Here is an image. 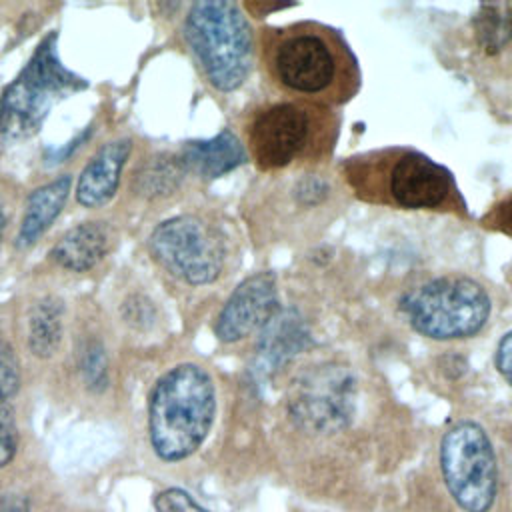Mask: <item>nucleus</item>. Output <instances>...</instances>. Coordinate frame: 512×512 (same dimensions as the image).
Here are the masks:
<instances>
[{
  "label": "nucleus",
  "instance_id": "obj_3",
  "mask_svg": "<svg viewBox=\"0 0 512 512\" xmlns=\"http://www.w3.org/2000/svg\"><path fill=\"white\" fill-rule=\"evenodd\" d=\"M216 416L212 376L198 364L184 362L166 370L150 392L148 436L164 462L192 456L206 440Z\"/></svg>",
  "mask_w": 512,
  "mask_h": 512
},
{
  "label": "nucleus",
  "instance_id": "obj_25",
  "mask_svg": "<svg viewBox=\"0 0 512 512\" xmlns=\"http://www.w3.org/2000/svg\"><path fill=\"white\" fill-rule=\"evenodd\" d=\"M0 426H16L14 410L6 398H0Z\"/></svg>",
  "mask_w": 512,
  "mask_h": 512
},
{
  "label": "nucleus",
  "instance_id": "obj_14",
  "mask_svg": "<svg viewBox=\"0 0 512 512\" xmlns=\"http://www.w3.org/2000/svg\"><path fill=\"white\" fill-rule=\"evenodd\" d=\"M70 188L72 176L64 174L30 192L24 206L20 230L16 234V248L24 250L40 240V236L52 226V222L60 216L62 208L66 206Z\"/></svg>",
  "mask_w": 512,
  "mask_h": 512
},
{
  "label": "nucleus",
  "instance_id": "obj_6",
  "mask_svg": "<svg viewBox=\"0 0 512 512\" xmlns=\"http://www.w3.org/2000/svg\"><path fill=\"white\" fill-rule=\"evenodd\" d=\"M86 86V78L62 64L58 34L50 32L0 96V140L14 144L38 134L54 106Z\"/></svg>",
  "mask_w": 512,
  "mask_h": 512
},
{
  "label": "nucleus",
  "instance_id": "obj_4",
  "mask_svg": "<svg viewBox=\"0 0 512 512\" xmlns=\"http://www.w3.org/2000/svg\"><path fill=\"white\" fill-rule=\"evenodd\" d=\"M338 118L330 106L308 100H276L254 110L246 136L260 170H280L330 154Z\"/></svg>",
  "mask_w": 512,
  "mask_h": 512
},
{
  "label": "nucleus",
  "instance_id": "obj_16",
  "mask_svg": "<svg viewBox=\"0 0 512 512\" xmlns=\"http://www.w3.org/2000/svg\"><path fill=\"white\" fill-rule=\"evenodd\" d=\"M62 316L64 304L54 298L46 296L38 300L28 316V350L40 358H52L62 342Z\"/></svg>",
  "mask_w": 512,
  "mask_h": 512
},
{
  "label": "nucleus",
  "instance_id": "obj_9",
  "mask_svg": "<svg viewBox=\"0 0 512 512\" xmlns=\"http://www.w3.org/2000/svg\"><path fill=\"white\" fill-rule=\"evenodd\" d=\"M148 250L156 264L190 286L212 284L226 264L222 232L194 214L160 222L148 238Z\"/></svg>",
  "mask_w": 512,
  "mask_h": 512
},
{
  "label": "nucleus",
  "instance_id": "obj_11",
  "mask_svg": "<svg viewBox=\"0 0 512 512\" xmlns=\"http://www.w3.org/2000/svg\"><path fill=\"white\" fill-rule=\"evenodd\" d=\"M276 306V276L272 272H256L242 280L224 302L214 322V334L226 344L244 340L274 316Z\"/></svg>",
  "mask_w": 512,
  "mask_h": 512
},
{
  "label": "nucleus",
  "instance_id": "obj_19",
  "mask_svg": "<svg viewBox=\"0 0 512 512\" xmlns=\"http://www.w3.org/2000/svg\"><path fill=\"white\" fill-rule=\"evenodd\" d=\"M20 388V362L12 346L0 338V398H12Z\"/></svg>",
  "mask_w": 512,
  "mask_h": 512
},
{
  "label": "nucleus",
  "instance_id": "obj_20",
  "mask_svg": "<svg viewBox=\"0 0 512 512\" xmlns=\"http://www.w3.org/2000/svg\"><path fill=\"white\" fill-rule=\"evenodd\" d=\"M120 314L124 318L126 324L134 326V328H148L154 324V318H156V310H154V304L142 296V294H130L124 302H122V308H120Z\"/></svg>",
  "mask_w": 512,
  "mask_h": 512
},
{
  "label": "nucleus",
  "instance_id": "obj_21",
  "mask_svg": "<svg viewBox=\"0 0 512 512\" xmlns=\"http://www.w3.org/2000/svg\"><path fill=\"white\" fill-rule=\"evenodd\" d=\"M154 512H208L186 490L166 488L154 496Z\"/></svg>",
  "mask_w": 512,
  "mask_h": 512
},
{
  "label": "nucleus",
  "instance_id": "obj_1",
  "mask_svg": "<svg viewBox=\"0 0 512 512\" xmlns=\"http://www.w3.org/2000/svg\"><path fill=\"white\" fill-rule=\"evenodd\" d=\"M262 62L276 88L316 104L348 102L360 86L356 56L342 34L320 22L262 32Z\"/></svg>",
  "mask_w": 512,
  "mask_h": 512
},
{
  "label": "nucleus",
  "instance_id": "obj_15",
  "mask_svg": "<svg viewBox=\"0 0 512 512\" xmlns=\"http://www.w3.org/2000/svg\"><path fill=\"white\" fill-rule=\"evenodd\" d=\"M184 170L204 178L222 176L246 160V150L230 130H222L210 140L186 142L180 152Z\"/></svg>",
  "mask_w": 512,
  "mask_h": 512
},
{
  "label": "nucleus",
  "instance_id": "obj_8",
  "mask_svg": "<svg viewBox=\"0 0 512 512\" xmlns=\"http://www.w3.org/2000/svg\"><path fill=\"white\" fill-rule=\"evenodd\" d=\"M440 470L450 496L464 512H488L496 500L498 466L492 442L472 420L456 422L440 442Z\"/></svg>",
  "mask_w": 512,
  "mask_h": 512
},
{
  "label": "nucleus",
  "instance_id": "obj_10",
  "mask_svg": "<svg viewBox=\"0 0 512 512\" xmlns=\"http://www.w3.org/2000/svg\"><path fill=\"white\" fill-rule=\"evenodd\" d=\"M354 402L356 386L350 372L340 366H318L294 380L288 410L300 428L332 434L346 428Z\"/></svg>",
  "mask_w": 512,
  "mask_h": 512
},
{
  "label": "nucleus",
  "instance_id": "obj_23",
  "mask_svg": "<svg viewBox=\"0 0 512 512\" xmlns=\"http://www.w3.org/2000/svg\"><path fill=\"white\" fill-rule=\"evenodd\" d=\"M18 450V430L16 426H0V468L12 462Z\"/></svg>",
  "mask_w": 512,
  "mask_h": 512
},
{
  "label": "nucleus",
  "instance_id": "obj_18",
  "mask_svg": "<svg viewBox=\"0 0 512 512\" xmlns=\"http://www.w3.org/2000/svg\"><path fill=\"white\" fill-rule=\"evenodd\" d=\"M80 372L92 392H104L108 388V358L98 340H90L82 348Z\"/></svg>",
  "mask_w": 512,
  "mask_h": 512
},
{
  "label": "nucleus",
  "instance_id": "obj_12",
  "mask_svg": "<svg viewBox=\"0 0 512 512\" xmlns=\"http://www.w3.org/2000/svg\"><path fill=\"white\" fill-rule=\"evenodd\" d=\"M132 140L120 138L100 146L90 158L76 182V200L84 208H100L108 204L118 190L120 174L130 158Z\"/></svg>",
  "mask_w": 512,
  "mask_h": 512
},
{
  "label": "nucleus",
  "instance_id": "obj_5",
  "mask_svg": "<svg viewBox=\"0 0 512 512\" xmlns=\"http://www.w3.org/2000/svg\"><path fill=\"white\" fill-rule=\"evenodd\" d=\"M184 38L208 84L238 90L254 64V34L236 2H194L184 20Z\"/></svg>",
  "mask_w": 512,
  "mask_h": 512
},
{
  "label": "nucleus",
  "instance_id": "obj_2",
  "mask_svg": "<svg viewBox=\"0 0 512 512\" xmlns=\"http://www.w3.org/2000/svg\"><path fill=\"white\" fill-rule=\"evenodd\" d=\"M358 198L404 210L464 212L452 174L408 148H384L348 158L342 166Z\"/></svg>",
  "mask_w": 512,
  "mask_h": 512
},
{
  "label": "nucleus",
  "instance_id": "obj_22",
  "mask_svg": "<svg viewBox=\"0 0 512 512\" xmlns=\"http://www.w3.org/2000/svg\"><path fill=\"white\" fill-rule=\"evenodd\" d=\"M494 362H496L500 376L512 386V332H508L500 338Z\"/></svg>",
  "mask_w": 512,
  "mask_h": 512
},
{
  "label": "nucleus",
  "instance_id": "obj_26",
  "mask_svg": "<svg viewBox=\"0 0 512 512\" xmlns=\"http://www.w3.org/2000/svg\"><path fill=\"white\" fill-rule=\"evenodd\" d=\"M4 226H6V218H4V212L0 208V238H2V232H4Z\"/></svg>",
  "mask_w": 512,
  "mask_h": 512
},
{
  "label": "nucleus",
  "instance_id": "obj_7",
  "mask_svg": "<svg viewBox=\"0 0 512 512\" xmlns=\"http://www.w3.org/2000/svg\"><path fill=\"white\" fill-rule=\"evenodd\" d=\"M410 326L430 340H464L488 322L492 300L470 276L444 274L420 284L404 304Z\"/></svg>",
  "mask_w": 512,
  "mask_h": 512
},
{
  "label": "nucleus",
  "instance_id": "obj_17",
  "mask_svg": "<svg viewBox=\"0 0 512 512\" xmlns=\"http://www.w3.org/2000/svg\"><path fill=\"white\" fill-rule=\"evenodd\" d=\"M184 166L180 158H154L136 174V190L142 196H162L176 188Z\"/></svg>",
  "mask_w": 512,
  "mask_h": 512
},
{
  "label": "nucleus",
  "instance_id": "obj_24",
  "mask_svg": "<svg viewBox=\"0 0 512 512\" xmlns=\"http://www.w3.org/2000/svg\"><path fill=\"white\" fill-rule=\"evenodd\" d=\"M0 512H30L28 498L16 492L0 494Z\"/></svg>",
  "mask_w": 512,
  "mask_h": 512
},
{
  "label": "nucleus",
  "instance_id": "obj_13",
  "mask_svg": "<svg viewBox=\"0 0 512 512\" xmlns=\"http://www.w3.org/2000/svg\"><path fill=\"white\" fill-rule=\"evenodd\" d=\"M110 246L112 232L106 222H82L56 240L50 258L70 272H86L106 256Z\"/></svg>",
  "mask_w": 512,
  "mask_h": 512
}]
</instances>
